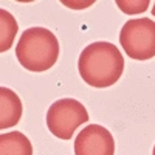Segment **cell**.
Wrapping results in <instances>:
<instances>
[{
    "mask_svg": "<svg viewBox=\"0 0 155 155\" xmlns=\"http://www.w3.org/2000/svg\"><path fill=\"white\" fill-rule=\"evenodd\" d=\"M88 121V112L79 101L62 98L50 106L47 112L48 130L56 138L70 140L81 124Z\"/></svg>",
    "mask_w": 155,
    "mask_h": 155,
    "instance_id": "277c9868",
    "label": "cell"
},
{
    "mask_svg": "<svg viewBox=\"0 0 155 155\" xmlns=\"http://www.w3.org/2000/svg\"><path fill=\"white\" fill-rule=\"evenodd\" d=\"M115 140L106 127L88 124L74 140V155H113Z\"/></svg>",
    "mask_w": 155,
    "mask_h": 155,
    "instance_id": "5b68a950",
    "label": "cell"
},
{
    "mask_svg": "<svg viewBox=\"0 0 155 155\" xmlns=\"http://www.w3.org/2000/svg\"><path fill=\"white\" fill-rule=\"evenodd\" d=\"M120 44L129 58L152 59L155 56V22L147 17L127 20L120 33Z\"/></svg>",
    "mask_w": 155,
    "mask_h": 155,
    "instance_id": "3957f363",
    "label": "cell"
},
{
    "mask_svg": "<svg viewBox=\"0 0 155 155\" xmlns=\"http://www.w3.org/2000/svg\"><path fill=\"white\" fill-rule=\"evenodd\" d=\"M78 70L84 82L90 87L106 88L118 82L124 70V59L116 45L110 42H93L81 51Z\"/></svg>",
    "mask_w": 155,
    "mask_h": 155,
    "instance_id": "6da1fadb",
    "label": "cell"
},
{
    "mask_svg": "<svg viewBox=\"0 0 155 155\" xmlns=\"http://www.w3.org/2000/svg\"><path fill=\"white\" fill-rule=\"evenodd\" d=\"M19 25L16 17L9 11L0 8V53H5L12 47L17 36Z\"/></svg>",
    "mask_w": 155,
    "mask_h": 155,
    "instance_id": "ba28073f",
    "label": "cell"
},
{
    "mask_svg": "<svg viewBox=\"0 0 155 155\" xmlns=\"http://www.w3.org/2000/svg\"><path fill=\"white\" fill-rule=\"evenodd\" d=\"M116 6L124 14H140L149 8V0H116Z\"/></svg>",
    "mask_w": 155,
    "mask_h": 155,
    "instance_id": "9c48e42d",
    "label": "cell"
},
{
    "mask_svg": "<svg viewBox=\"0 0 155 155\" xmlns=\"http://www.w3.org/2000/svg\"><path fill=\"white\" fill-rule=\"evenodd\" d=\"M152 14L155 16V3H153V6H152Z\"/></svg>",
    "mask_w": 155,
    "mask_h": 155,
    "instance_id": "30bf717a",
    "label": "cell"
},
{
    "mask_svg": "<svg viewBox=\"0 0 155 155\" xmlns=\"http://www.w3.org/2000/svg\"><path fill=\"white\" fill-rule=\"evenodd\" d=\"M22 118V101L11 88L0 87V130L16 126Z\"/></svg>",
    "mask_w": 155,
    "mask_h": 155,
    "instance_id": "8992f818",
    "label": "cell"
},
{
    "mask_svg": "<svg viewBox=\"0 0 155 155\" xmlns=\"http://www.w3.org/2000/svg\"><path fill=\"white\" fill-rule=\"evenodd\" d=\"M0 155H33V144L22 132L0 135Z\"/></svg>",
    "mask_w": 155,
    "mask_h": 155,
    "instance_id": "52a82bcc",
    "label": "cell"
},
{
    "mask_svg": "<svg viewBox=\"0 0 155 155\" xmlns=\"http://www.w3.org/2000/svg\"><path fill=\"white\" fill-rule=\"evenodd\" d=\"M152 155H155V146H153V149H152Z\"/></svg>",
    "mask_w": 155,
    "mask_h": 155,
    "instance_id": "8fae6325",
    "label": "cell"
},
{
    "mask_svg": "<svg viewBox=\"0 0 155 155\" xmlns=\"http://www.w3.org/2000/svg\"><path fill=\"white\" fill-rule=\"evenodd\" d=\"M16 58L23 68L34 73L50 70L58 62V37L47 28L33 27L22 33L16 47Z\"/></svg>",
    "mask_w": 155,
    "mask_h": 155,
    "instance_id": "7a4b0ae2",
    "label": "cell"
}]
</instances>
